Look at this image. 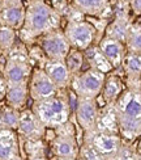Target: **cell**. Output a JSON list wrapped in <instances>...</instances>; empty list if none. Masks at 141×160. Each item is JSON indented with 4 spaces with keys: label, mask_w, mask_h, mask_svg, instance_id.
<instances>
[{
    "label": "cell",
    "mask_w": 141,
    "mask_h": 160,
    "mask_svg": "<svg viewBox=\"0 0 141 160\" xmlns=\"http://www.w3.org/2000/svg\"><path fill=\"white\" fill-rule=\"evenodd\" d=\"M62 15L43 0H29L25 11L22 34L33 38L58 29Z\"/></svg>",
    "instance_id": "6da1fadb"
},
{
    "label": "cell",
    "mask_w": 141,
    "mask_h": 160,
    "mask_svg": "<svg viewBox=\"0 0 141 160\" xmlns=\"http://www.w3.org/2000/svg\"><path fill=\"white\" fill-rule=\"evenodd\" d=\"M115 102L116 105L114 108L118 118V126L123 134L127 137L139 135L141 125V102L139 89L125 91L118 97Z\"/></svg>",
    "instance_id": "7a4b0ae2"
},
{
    "label": "cell",
    "mask_w": 141,
    "mask_h": 160,
    "mask_svg": "<svg viewBox=\"0 0 141 160\" xmlns=\"http://www.w3.org/2000/svg\"><path fill=\"white\" fill-rule=\"evenodd\" d=\"M33 112L39 118L43 126L59 128L68 121L69 102L65 96H52L45 100H39L33 106Z\"/></svg>",
    "instance_id": "3957f363"
},
{
    "label": "cell",
    "mask_w": 141,
    "mask_h": 160,
    "mask_svg": "<svg viewBox=\"0 0 141 160\" xmlns=\"http://www.w3.org/2000/svg\"><path fill=\"white\" fill-rule=\"evenodd\" d=\"M64 36L69 46H73L78 50H85L90 48L94 41L96 28L90 22L84 21V20H69Z\"/></svg>",
    "instance_id": "277c9868"
},
{
    "label": "cell",
    "mask_w": 141,
    "mask_h": 160,
    "mask_svg": "<svg viewBox=\"0 0 141 160\" xmlns=\"http://www.w3.org/2000/svg\"><path fill=\"white\" fill-rule=\"evenodd\" d=\"M105 74L98 70H88L81 75H76L73 80V88L80 97L94 98L102 91Z\"/></svg>",
    "instance_id": "5b68a950"
},
{
    "label": "cell",
    "mask_w": 141,
    "mask_h": 160,
    "mask_svg": "<svg viewBox=\"0 0 141 160\" xmlns=\"http://www.w3.org/2000/svg\"><path fill=\"white\" fill-rule=\"evenodd\" d=\"M42 49L50 61H64L69 51V43L64 36V32L59 28L45 33L42 38Z\"/></svg>",
    "instance_id": "8992f818"
},
{
    "label": "cell",
    "mask_w": 141,
    "mask_h": 160,
    "mask_svg": "<svg viewBox=\"0 0 141 160\" xmlns=\"http://www.w3.org/2000/svg\"><path fill=\"white\" fill-rule=\"evenodd\" d=\"M26 7L22 0H2L0 3V22L12 29L21 28L25 20Z\"/></svg>",
    "instance_id": "52a82bcc"
},
{
    "label": "cell",
    "mask_w": 141,
    "mask_h": 160,
    "mask_svg": "<svg viewBox=\"0 0 141 160\" xmlns=\"http://www.w3.org/2000/svg\"><path fill=\"white\" fill-rule=\"evenodd\" d=\"M58 92V87L51 82V79L46 75V72L42 70L34 71L30 79V95L33 98L39 101L55 96Z\"/></svg>",
    "instance_id": "ba28073f"
},
{
    "label": "cell",
    "mask_w": 141,
    "mask_h": 160,
    "mask_svg": "<svg viewBox=\"0 0 141 160\" xmlns=\"http://www.w3.org/2000/svg\"><path fill=\"white\" fill-rule=\"evenodd\" d=\"M17 129L24 137L31 139V141H37L42 137L45 126L33 110H24L18 114Z\"/></svg>",
    "instance_id": "9c48e42d"
},
{
    "label": "cell",
    "mask_w": 141,
    "mask_h": 160,
    "mask_svg": "<svg viewBox=\"0 0 141 160\" xmlns=\"http://www.w3.org/2000/svg\"><path fill=\"white\" fill-rule=\"evenodd\" d=\"M90 146L101 156H111L118 152L120 147V139L112 132L97 131L92 137Z\"/></svg>",
    "instance_id": "30bf717a"
},
{
    "label": "cell",
    "mask_w": 141,
    "mask_h": 160,
    "mask_svg": "<svg viewBox=\"0 0 141 160\" xmlns=\"http://www.w3.org/2000/svg\"><path fill=\"white\" fill-rule=\"evenodd\" d=\"M30 76V67L21 59H11L7 62L4 68V79L7 85L11 84H26Z\"/></svg>",
    "instance_id": "8fae6325"
},
{
    "label": "cell",
    "mask_w": 141,
    "mask_h": 160,
    "mask_svg": "<svg viewBox=\"0 0 141 160\" xmlns=\"http://www.w3.org/2000/svg\"><path fill=\"white\" fill-rule=\"evenodd\" d=\"M98 49L102 52V55L107 59V62L111 64V67H119L123 62V58L125 55V50L123 43L110 37H105L99 42Z\"/></svg>",
    "instance_id": "7c38bea8"
},
{
    "label": "cell",
    "mask_w": 141,
    "mask_h": 160,
    "mask_svg": "<svg viewBox=\"0 0 141 160\" xmlns=\"http://www.w3.org/2000/svg\"><path fill=\"white\" fill-rule=\"evenodd\" d=\"M77 119L78 123L82 126L85 130L92 129L96 125V119L98 116L97 112V104L94 98H86V97H80L77 102Z\"/></svg>",
    "instance_id": "4fadbf2b"
},
{
    "label": "cell",
    "mask_w": 141,
    "mask_h": 160,
    "mask_svg": "<svg viewBox=\"0 0 141 160\" xmlns=\"http://www.w3.org/2000/svg\"><path fill=\"white\" fill-rule=\"evenodd\" d=\"M45 72L58 88H64L71 82L72 75L64 61H49L45 66Z\"/></svg>",
    "instance_id": "5bb4252c"
},
{
    "label": "cell",
    "mask_w": 141,
    "mask_h": 160,
    "mask_svg": "<svg viewBox=\"0 0 141 160\" xmlns=\"http://www.w3.org/2000/svg\"><path fill=\"white\" fill-rule=\"evenodd\" d=\"M73 9L89 16H101L110 9V0H72Z\"/></svg>",
    "instance_id": "9a60e30c"
},
{
    "label": "cell",
    "mask_w": 141,
    "mask_h": 160,
    "mask_svg": "<svg viewBox=\"0 0 141 160\" xmlns=\"http://www.w3.org/2000/svg\"><path fill=\"white\" fill-rule=\"evenodd\" d=\"M5 97L9 106L13 109L22 108L28 97V85L26 84H11L7 87Z\"/></svg>",
    "instance_id": "2e32d148"
},
{
    "label": "cell",
    "mask_w": 141,
    "mask_h": 160,
    "mask_svg": "<svg viewBox=\"0 0 141 160\" xmlns=\"http://www.w3.org/2000/svg\"><path fill=\"white\" fill-rule=\"evenodd\" d=\"M16 150L17 141L12 129H0V160H9Z\"/></svg>",
    "instance_id": "e0dca14e"
},
{
    "label": "cell",
    "mask_w": 141,
    "mask_h": 160,
    "mask_svg": "<svg viewBox=\"0 0 141 160\" xmlns=\"http://www.w3.org/2000/svg\"><path fill=\"white\" fill-rule=\"evenodd\" d=\"M103 97L107 102H115L118 97L123 93V83L118 76H110L109 79L105 78L103 82Z\"/></svg>",
    "instance_id": "ac0fdd59"
},
{
    "label": "cell",
    "mask_w": 141,
    "mask_h": 160,
    "mask_svg": "<svg viewBox=\"0 0 141 160\" xmlns=\"http://www.w3.org/2000/svg\"><path fill=\"white\" fill-rule=\"evenodd\" d=\"M54 150H55V152L59 156L69 159V158H73L76 154V143L72 137L62 135L56 138L55 143H54Z\"/></svg>",
    "instance_id": "d6986e66"
},
{
    "label": "cell",
    "mask_w": 141,
    "mask_h": 160,
    "mask_svg": "<svg viewBox=\"0 0 141 160\" xmlns=\"http://www.w3.org/2000/svg\"><path fill=\"white\" fill-rule=\"evenodd\" d=\"M129 26H131V24L128 22V18L116 17L115 21L111 22L109 25V28H107V37L123 42V41H125L127 33L129 30Z\"/></svg>",
    "instance_id": "ffe728a7"
},
{
    "label": "cell",
    "mask_w": 141,
    "mask_h": 160,
    "mask_svg": "<svg viewBox=\"0 0 141 160\" xmlns=\"http://www.w3.org/2000/svg\"><path fill=\"white\" fill-rule=\"evenodd\" d=\"M85 50H86V58H88V61L90 62L92 67L94 70H98L105 74V72L110 71L112 68L111 64L107 62V59L102 55V52H101L98 48H88Z\"/></svg>",
    "instance_id": "44dd1931"
},
{
    "label": "cell",
    "mask_w": 141,
    "mask_h": 160,
    "mask_svg": "<svg viewBox=\"0 0 141 160\" xmlns=\"http://www.w3.org/2000/svg\"><path fill=\"white\" fill-rule=\"evenodd\" d=\"M64 63L67 66V68L71 72V75H77L82 68L84 64V55L78 49H72L67 52V55L64 58Z\"/></svg>",
    "instance_id": "7402d4cb"
},
{
    "label": "cell",
    "mask_w": 141,
    "mask_h": 160,
    "mask_svg": "<svg viewBox=\"0 0 141 160\" xmlns=\"http://www.w3.org/2000/svg\"><path fill=\"white\" fill-rule=\"evenodd\" d=\"M122 64L124 66V70L129 76H133V78L140 76V71H141L140 52H129V54H125Z\"/></svg>",
    "instance_id": "603a6c76"
},
{
    "label": "cell",
    "mask_w": 141,
    "mask_h": 160,
    "mask_svg": "<svg viewBox=\"0 0 141 160\" xmlns=\"http://www.w3.org/2000/svg\"><path fill=\"white\" fill-rule=\"evenodd\" d=\"M125 42L131 52H140L141 50V33H140V22L131 24L129 30L127 33Z\"/></svg>",
    "instance_id": "cb8c5ba5"
},
{
    "label": "cell",
    "mask_w": 141,
    "mask_h": 160,
    "mask_svg": "<svg viewBox=\"0 0 141 160\" xmlns=\"http://www.w3.org/2000/svg\"><path fill=\"white\" fill-rule=\"evenodd\" d=\"M18 123V113L13 108L0 112V129H16Z\"/></svg>",
    "instance_id": "d4e9b609"
},
{
    "label": "cell",
    "mask_w": 141,
    "mask_h": 160,
    "mask_svg": "<svg viewBox=\"0 0 141 160\" xmlns=\"http://www.w3.org/2000/svg\"><path fill=\"white\" fill-rule=\"evenodd\" d=\"M15 43V32L12 28L0 22V50H8Z\"/></svg>",
    "instance_id": "484cf974"
},
{
    "label": "cell",
    "mask_w": 141,
    "mask_h": 160,
    "mask_svg": "<svg viewBox=\"0 0 141 160\" xmlns=\"http://www.w3.org/2000/svg\"><path fill=\"white\" fill-rule=\"evenodd\" d=\"M115 155H116L118 160H135V155H133V152L129 148L122 147V146L119 147V150H118V152Z\"/></svg>",
    "instance_id": "4316f807"
},
{
    "label": "cell",
    "mask_w": 141,
    "mask_h": 160,
    "mask_svg": "<svg viewBox=\"0 0 141 160\" xmlns=\"http://www.w3.org/2000/svg\"><path fill=\"white\" fill-rule=\"evenodd\" d=\"M128 7L133 15L140 16L141 13V0H128Z\"/></svg>",
    "instance_id": "83f0119b"
},
{
    "label": "cell",
    "mask_w": 141,
    "mask_h": 160,
    "mask_svg": "<svg viewBox=\"0 0 141 160\" xmlns=\"http://www.w3.org/2000/svg\"><path fill=\"white\" fill-rule=\"evenodd\" d=\"M5 91H7V82L3 76H0V100L5 97Z\"/></svg>",
    "instance_id": "f1b7e54d"
},
{
    "label": "cell",
    "mask_w": 141,
    "mask_h": 160,
    "mask_svg": "<svg viewBox=\"0 0 141 160\" xmlns=\"http://www.w3.org/2000/svg\"><path fill=\"white\" fill-rule=\"evenodd\" d=\"M30 160H45L43 158H41V156H33Z\"/></svg>",
    "instance_id": "f546056e"
},
{
    "label": "cell",
    "mask_w": 141,
    "mask_h": 160,
    "mask_svg": "<svg viewBox=\"0 0 141 160\" xmlns=\"http://www.w3.org/2000/svg\"><path fill=\"white\" fill-rule=\"evenodd\" d=\"M0 3H2V0H0Z\"/></svg>",
    "instance_id": "4dcf8cb0"
},
{
    "label": "cell",
    "mask_w": 141,
    "mask_h": 160,
    "mask_svg": "<svg viewBox=\"0 0 141 160\" xmlns=\"http://www.w3.org/2000/svg\"><path fill=\"white\" fill-rule=\"evenodd\" d=\"M43 2H46V0H43Z\"/></svg>",
    "instance_id": "1f68e13d"
},
{
    "label": "cell",
    "mask_w": 141,
    "mask_h": 160,
    "mask_svg": "<svg viewBox=\"0 0 141 160\" xmlns=\"http://www.w3.org/2000/svg\"><path fill=\"white\" fill-rule=\"evenodd\" d=\"M0 51H2V50H0Z\"/></svg>",
    "instance_id": "d6a6232c"
}]
</instances>
